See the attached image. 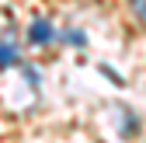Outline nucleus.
<instances>
[{"label":"nucleus","mask_w":146,"mask_h":143,"mask_svg":"<svg viewBox=\"0 0 146 143\" xmlns=\"http://www.w3.org/2000/svg\"><path fill=\"white\" fill-rule=\"evenodd\" d=\"M66 42H70V45H84V35H80V31H66Z\"/></svg>","instance_id":"20e7f679"},{"label":"nucleus","mask_w":146,"mask_h":143,"mask_svg":"<svg viewBox=\"0 0 146 143\" xmlns=\"http://www.w3.org/2000/svg\"><path fill=\"white\" fill-rule=\"evenodd\" d=\"M132 4V11L139 14V21H146V0H129Z\"/></svg>","instance_id":"7ed1b4c3"},{"label":"nucleus","mask_w":146,"mask_h":143,"mask_svg":"<svg viewBox=\"0 0 146 143\" xmlns=\"http://www.w3.org/2000/svg\"><path fill=\"white\" fill-rule=\"evenodd\" d=\"M11 63H17V49H14V42H0V66H11Z\"/></svg>","instance_id":"f03ea898"},{"label":"nucleus","mask_w":146,"mask_h":143,"mask_svg":"<svg viewBox=\"0 0 146 143\" xmlns=\"http://www.w3.org/2000/svg\"><path fill=\"white\" fill-rule=\"evenodd\" d=\"M28 39H31L35 45H49V42H52V25H49V21H42V17H38V21H31Z\"/></svg>","instance_id":"f257e3e1"}]
</instances>
